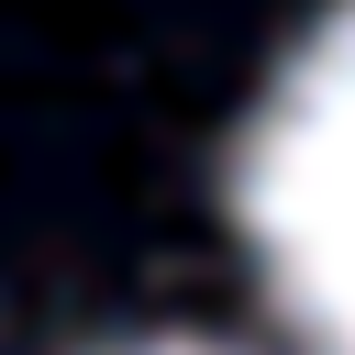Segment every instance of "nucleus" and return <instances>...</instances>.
<instances>
[{
	"label": "nucleus",
	"instance_id": "nucleus-2",
	"mask_svg": "<svg viewBox=\"0 0 355 355\" xmlns=\"http://www.w3.org/2000/svg\"><path fill=\"white\" fill-rule=\"evenodd\" d=\"M100 355H233V344H200V333H133V344H100Z\"/></svg>",
	"mask_w": 355,
	"mask_h": 355
},
{
	"label": "nucleus",
	"instance_id": "nucleus-1",
	"mask_svg": "<svg viewBox=\"0 0 355 355\" xmlns=\"http://www.w3.org/2000/svg\"><path fill=\"white\" fill-rule=\"evenodd\" d=\"M233 244L300 355H355V0H322L266 67L233 166Z\"/></svg>",
	"mask_w": 355,
	"mask_h": 355
}]
</instances>
